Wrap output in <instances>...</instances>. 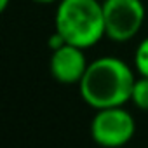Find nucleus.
Here are the masks:
<instances>
[{
	"mask_svg": "<svg viewBox=\"0 0 148 148\" xmlns=\"http://www.w3.org/2000/svg\"><path fill=\"white\" fill-rule=\"evenodd\" d=\"M136 80L134 70L120 58L101 56L89 61V66L79 82V92L92 110L124 106L131 101Z\"/></svg>",
	"mask_w": 148,
	"mask_h": 148,
	"instance_id": "1",
	"label": "nucleus"
},
{
	"mask_svg": "<svg viewBox=\"0 0 148 148\" xmlns=\"http://www.w3.org/2000/svg\"><path fill=\"white\" fill-rule=\"evenodd\" d=\"M54 30L68 44L82 49L94 47L105 37L103 2L99 0H59L54 12Z\"/></svg>",
	"mask_w": 148,
	"mask_h": 148,
	"instance_id": "2",
	"label": "nucleus"
},
{
	"mask_svg": "<svg viewBox=\"0 0 148 148\" xmlns=\"http://www.w3.org/2000/svg\"><path fill=\"white\" fill-rule=\"evenodd\" d=\"M106 38L117 44L132 40L145 25L146 7L143 0H103Z\"/></svg>",
	"mask_w": 148,
	"mask_h": 148,
	"instance_id": "3",
	"label": "nucleus"
},
{
	"mask_svg": "<svg viewBox=\"0 0 148 148\" xmlns=\"http://www.w3.org/2000/svg\"><path fill=\"white\" fill-rule=\"evenodd\" d=\"M89 125L91 138L105 148H119L127 145L136 134V120L124 106H110L94 110Z\"/></svg>",
	"mask_w": 148,
	"mask_h": 148,
	"instance_id": "4",
	"label": "nucleus"
},
{
	"mask_svg": "<svg viewBox=\"0 0 148 148\" xmlns=\"http://www.w3.org/2000/svg\"><path fill=\"white\" fill-rule=\"evenodd\" d=\"M86 49L73 44H64L63 47L51 51L49 71L51 77L64 86H79L84 73L89 66Z\"/></svg>",
	"mask_w": 148,
	"mask_h": 148,
	"instance_id": "5",
	"label": "nucleus"
},
{
	"mask_svg": "<svg viewBox=\"0 0 148 148\" xmlns=\"http://www.w3.org/2000/svg\"><path fill=\"white\" fill-rule=\"evenodd\" d=\"M131 103L141 110V112H148V77H136L134 86H132V92H131Z\"/></svg>",
	"mask_w": 148,
	"mask_h": 148,
	"instance_id": "6",
	"label": "nucleus"
},
{
	"mask_svg": "<svg viewBox=\"0 0 148 148\" xmlns=\"http://www.w3.org/2000/svg\"><path fill=\"white\" fill-rule=\"evenodd\" d=\"M132 64H134V70L138 71V75L148 77V37H145L138 44V47L134 51Z\"/></svg>",
	"mask_w": 148,
	"mask_h": 148,
	"instance_id": "7",
	"label": "nucleus"
},
{
	"mask_svg": "<svg viewBox=\"0 0 148 148\" xmlns=\"http://www.w3.org/2000/svg\"><path fill=\"white\" fill-rule=\"evenodd\" d=\"M37 4H42V5H49V4H58L59 0H33Z\"/></svg>",
	"mask_w": 148,
	"mask_h": 148,
	"instance_id": "8",
	"label": "nucleus"
},
{
	"mask_svg": "<svg viewBox=\"0 0 148 148\" xmlns=\"http://www.w3.org/2000/svg\"><path fill=\"white\" fill-rule=\"evenodd\" d=\"M9 4H11V0H0V11H7V7H9Z\"/></svg>",
	"mask_w": 148,
	"mask_h": 148,
	"instance_id": "9",
	"label": "nucleus"
}]
</instances>
